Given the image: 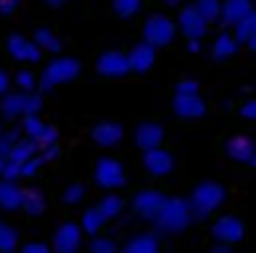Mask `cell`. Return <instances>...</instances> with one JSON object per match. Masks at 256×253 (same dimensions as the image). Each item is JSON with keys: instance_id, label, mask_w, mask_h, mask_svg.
Segmentation results:
<instances>
[{"instance_id": "obj_13", "label": "cell", "mask_w": 256, "mask_h": 253, "mask_svg": "<svg viewBox=\"0 0 256 253\" xmlns=\"http://www.w3.org/2000/svg\"><path fill=\"white\" fill-rule=\"evenodd\" d=\"M83 243V231L78 223H60L53 233V248L58 253H73Z\"/></svg>"}, {"instance_id": "obj_8", "label": "cell", "mask_w": 256, "mask_h": 253, "mask_svg": "<svg viewBox=\"0 0 256 253\" xmlns=\"http://www.w3.org/2000/svg\"><path fill=\"white\" fill-rule=\"evenodd\" d=\"M176 28L184 33L186 40H204L206 33H208V23L201 18V13H198L194 5H184V8L178 10Z\"/></svg>"}, {"instance_id": "obj_10", "label": "cell", "mask_w": 256, "mask_h": 253, "mask_svg": "<svg viewBox=\"0 0 256 253\" xmlns=\"http://www.w3.org/2000/svg\"><path fill=\"white\" fill-rule=\"evenodd\" d=\"M164 201H166V193H161L158 188H141L131 198V211L141 221H151L158 213V208L164 206Z\"/></svg>"}, {"instance_id": "obj_21", "label": "cell", "mask_w": 256, "mask_h": 253, "mask_svg": "<svg viewBox=\"0 0 256 253\" xmlns=\"http://www.w3.org/2000/svg\"><path fill=\"white\" fill-rule=\"evenodd\" d=\"M231 28H234V38L241 45H248V48L256 45V13H254V8L246 10Z\"/></svg>"}, {"instance_id": "obj_33", "label": "cell", "mask_w": 256, "mask_h": 253, "mask_svg": "<svg viewBox=\"0 0 256 253\" xmlns=\"http://www.w3.org/2000/svg\"><path fill=\"white\" fill-rule=\"evenodd\" d=\"M83 198H86V186L83 183H70V186H66V191H63V203H68V206H78V203H83Z\"/></svg>"}, {"instance_id": "obj_6", "label": "cell", "mask_w": 256, "mask_h": 253, "mask_svg": "<svg viewBox=\"0 0 256 253\" xmlns=\"http://www.w3.org/2000/svg\"><path fill=\"white\" fill-rule=\"evenodd\" d=\"M93 178H96V183H98L100 188H106V191H116V188H123V186H126V171H123V166H120L116 158H110V156H103V158L96 163Z\"/></svg>"}, {"instance_id": "obj_45", "label": "cell", "mask_w": 256, "mask_h": 253, "mask_svg": "<svg viewBox=\"0 0 256 253\" xmlns=\"http://www.w3.org/2000/svg\"><path fill=\"white\" fill-rule=\"evenodd\" d=\"M161 3H164V5H171V8H178L184 0H161Z\"/></svg>"}, {"instance_id": "obj_42", "label": "cell", "mask_w": 256, "mask_h": 253, "mask_svg": "<svg viewBox=\"0 0 256 253\" xmlns=\"http://www.w3.org/2000/svg\"><path fill=\"white\" fill-rule=\"evenodd\" d=\"M186 50L188 53H198L201 50V40H186Z\"/></svg>"}, {"instance_id": "obj_20", "label": "cell", "mask_w": 256, "mask_h": 253, "mask_svg": "<svg viewBox=\"0 0 256 253\" xmlns=\"http://www.w3.org/2000/svg\"><path fill=\"white\" fill-rule=\"evenodd\" d=\"M23 191L16 178H0V208L3 211H20Z\"/></svg>"}, {"instance_id": "obj_41", "label": "cell", "mask_w": 256, "mask_h": 253, "mask_svg": "<svg viewBox=\"0 0 256 253\" xmlns=\"http://www.w3.org/2000/svg\"><path fill=\"white\" fill-rule=\"evenodd\" d=\"M8 88H10V75H8L3 68H0V95L8 93Z\"/></svg>"}, {"instance_id": "obj_39", "label": "cell", "mask_w": 256, "mask_h": 253, "mask_svg": "<svg viewBox=\"0 0 256 253\" xmlns=\"http://www.w3.org/2000/svg\"><path fill=\"white\" fill-rule=\"evenodd\" d=\"M20 5V0H0V15H10Z\"/></svg>"}, {"instance_id": "obj_1", "label": "cell", "mask_w": 256, "mask_h": 253, "mask_svg": "<svg viewBox=\"0 0 256 253\" xmlns=\"http://www.w3.org/2000/svg\"><path fill=\"white\" fill-rule=\"evenodd\" d=\"M226 201V188L216 181H204L198 183L191 196L186 198V206H188V213H191V221H206L216 208H221Z\"/></svg>"}, {"instance_id": "obj_12", "label": "cell", "mask_w": 256, "mask_h": 253, "mask_svg": "<svg viewBox=\"0 0 256 253\" xmlns=\"http://www.w3.org/2000/svg\"><path fill=\"white\" fill-rule=\"evenodd\" d=\"M244 233H246L244 221L236 218V216H221V218H216L214 226H211L214 241H216V243H226V246H231V248H234L238 241H244Z\"/></svg>"}, {"instance_id": "obj_46", "label": "cell", "mask_w": 256, "mask_h": 253, "mask_svg": "<svg viewBox=\"0 0 256 253\" xmlns=\"http://www.w3.org/2000/svg\"><path fill=\"white\" fill-rule=\"evenodd\" d=\"M3 166H6V156H0V171H3Z\"/></svg>"}, {"instance_id": "obj_5", "label": "cell", "mask_w": 256, "mask_h": 253, "mask_svg": "<svg viewBox=\"0 0 256 253\" xmlns=\"http://www.w3.org/2000/svg\"><path fill=\"white\" fill-rule=\"evenodd\" d=\"M176 38V23L164 15V13H154L148 15V20L144 23V40L151 43L154 48H164Z\"/></svg>"}, {"instance_id": "obj_24", "label": "cell", "mask_w": 256, "mask_h": 253, "mask_svg": "<svg viewBox=\"0 0 256 253\" xmlns=\"http://www.w3.org/2000/svg\"><path fill=\"white\" fill-rule=\"evenodd\" d=\"M246 10H251V0H224L221 3V13H218V20L231 28Z\"/></svg>"}, {"instance_id": "obj_9", "label": "cell", "mask_w": 256, "mask_h": 253, "mask_svg": "<svg viewBox=\"0 0 256 253\" xmlns=\"http://www.w3.org/2000/svg\"><path fill=\"white\" fill-rule=\"evenodd\" d=\"M144 168L148 176L154 178H164V176H171L174 168H176V158L171 151H166L164 146H156V148H146L144 151Z\"/></svg>"}, {"instance_id": "obj_26", "label": "cell", "mask_w": 256, "mask_h": 253, "mask_svg": "<svg viewBox=\"0 0 256 253\" xmlns=\"http://www.w3.org/2000/svg\"><path fill=\"white\" fill-rule=\"evenodd\" d=\"M106 223H108V218L100 213L98 206H93V208H88V211L83 213V218H80L78 226H80L83 233H90V236H93V233H100V231L106 228Z\"/></svg>"}, {"instance_id": "obj_25", "label": "cell", "mask_w": 256, "mask_h": 253, "mask_svg": "<svg viewBox=\"0 0 256 253\" xmlns=\"http://www.w3.org/2000/svg\"><path fill=\"white\" fill-rule=\"evenodd\" d=\"M46 208H48V201H46V193L40 188H26L23 191L20 211H26L28 216H43Z\"/></svg>"}, {"instance_id": "obj_44", "label": "cell", "mask_w": 256, "mask_h": 253, "mask_svg": "<svg viewBox=\"0 0 256 253\" xmlns=\"http://www.w3.org/2000/svg\"><path fill=\"white\" fill-rule=\"evenodd\" d=\"M46 3L50 5V8H60V5H66L68 0H46Z\"/></svg>"}, {"instance_id": "obj_36", "label": "cell", "mask_w": 256, "mask_h": 253, "mask_svg": "<svg viewBox=\"0 0 256 253\" xmlns=\"http://www.w3.org/2000/svg\"><path fill=\"white\" fill-rule=\"evenodd\" d=\"M40 166H43V158H40V153L30 156L28 161H23V163H20V178H33V176L40 171Z\"/></svg>"}, {"instance_id": "obj_31", "label": "cell", "mask_w": 256, "mask_h": 253, "mask_svg": "<svg viewBox=\"0 0 256 253\" xmlns=\"http://www.w3.org/2000/svg\"><path fill=\"white\" fill-rule=\"evenodd\" d=\"M20 136H23L20 128H8L6 123H0V156H6V153L10 151V146H13Z\"/></svg>"}, {"instance_id": "obj_11", "label": "cell", "mask_w": 256, "mask_h": 253, "mask_svg": "<svg viewBox=\"0 0 256 253\" xmlns=\"http://www.w3.org/2000/svg\"><path fill=\"white\" fill-rule=\"evenodd\" d=\"M8 53L16 63H23V65H38L43 60V50L20 33H13L8 38Z\"/></svg>"}, {"instance_id": "obj_18", "label": "cell", "mask_w": 256, "mask_h": 253, "mask_svg": "<svg viewBox=\"0 0 256 253\" xmlns=\"http://www.w3.org/2000/svg\"><path fill=\"white\" fill-rule=\"evenodd\" d=\"M134 141L138 148H156L164 143V125H158L156 120H144L136 125V131H134Z\"/></svg>"}, {"instance_id": "obj_30", "label": "cell", "mask_w": 256, "mask_h": 253, "mask_svg": "<svg viewBox=\"0 0 256 253\" xmlns=\"http://www.w3.org/2000/svg\"><path fill=\"white\" fill-rule=\"evenodd\" d=\"M194 8L201 13V18L211 25L218 20V13H221V0H196Z\"/></svg>"}, {"instance_id": "obj_3", "label": "cell", "mask_w": 256, "mask_h": 253, "mask_svg": "<svg viewBox=\"0 0 256 253\" xmlns=\"http://www.w3.org/2000/svg\"><path fill=\"white\" fill-rule=\"evenodd\" d=\"M43 108V98L36 90H18V93H3L0 95V113L6 120H20L30 113H38Z\"/></svg>"}, {"instance_id": "obj_27", "label": "cell", "mask_w": 256, "mask_h": 253, "mask_svg": "<svg viewBox=\"0 0 256 253\" xmlns=\"http://www.w3.org/2000/svg\"><path fill=\"white\" fill-rule=\"evenodd\" d=\"M30 40H33L43 53H58V50H60V40H58V35H56L50 28H38Z\"/></svg>"}, {"instance_id": "obj_29", "label": "cell", "mask_w": 256, "mask_h": 253, "mask_svg": "<svg viewBox=\"0 0 256 253\" xmlns=\"http://www.w3.org/2000/svg\"><path fill=\"white\" fill-rule=\"evenodd\" d=\"M18 248V231L6 223V221H0V253H10Z\"/></svg>"}, {"instance_id": "obj_22", "label": "cell", "mask_w": 256, "mask_h": 253, "mask_svg": "<svg viewBox=\"0 0 256 253\" xmlns=\"http://www.w3.org/2000/svg\"><path fill=\"white\" fill-rule=\"evenodd\" d=\"M158 248H161V238H158V233H151V231L134 233L123 246V251H128V253H154Z\"/></svg>"}, {"instance_id": "obj_28", "label": "cell", "mask_w": 256, "mask_h": 253, "mask_svg": "<svg viewBox=\"0 0 256 253\" xmlns=\"http://www.w3.org/2000/svg\"><path fill=\"white\" fill-rule=\"evenodd\" d=\"M98 208H100V213L108 218V221H113V218H118L120 213H123V208H126V201L113 191V193H108V196H103L100 198V203H98Z\"/></svg>"}, {"instance_id": "obj_17", "label": "cell", "mask_w": 256, "mask_h": 253, "mask_svg": "<svg viewBox=\"0 0 256 253\" xmlns=\"http://www.w3.org/2000/svg\"><path fill=\"white\" fill-rule=\"evenodd\" d=\"M126 58H128V68H131L134 73H148L156 63V48L144 40V43H138V45H134L131 50H128Z\"/></svg>"}, {"instance_id": "obj_38", "label": "cell", "mask_w": 256, "mask_h": 253, "mask_svg": "<svg viewBox=\"0 0 256 253\" xmlns=\"http://www.w3.org/2000/svg\"><path fill=\"white\" fill-rule=\"evenodd\" d=\"M176 93H198V80H196V78H184V80H178Z\"/></svg>"}, {"instance_id": "obj_14", "label": "cell", "mask_w": 256, "mask_h": 253, "mask_svg": "<svg viewBox=\"0 0 256 253\" xmlns=\"http://www.w3.org/2000/svg\"><path fill=\"white\" fill-rule=\"evenodd\" d=\"M96 68H98V73L103 78H123V75L131 73V68H128V58L120 50H106L98 58Z\"/></svg>"}, {"instance_id": "obj_15", "label": "cell", "mask_w": 256, "mask_h": 253, "mask_svg": "<svg viewBox=\"0 0 256 253\" xmlns=\"http://www.w3.org/2000/svg\"><path fill=\"white\" fill-rule=\"evenodd\" d=\"M174 113L184 120L201 118L206 113V103L198 93H176L174 95Z\"/></svg>"}, {"instance_id": "obj_37", "label": "cell", "mask_w": 256, "mask_h": 253, "mask_svg": "<svg viewBox=\"0 0 256 253\" xmlns=\"http://www.w3.org/2000/svg\"><path fill=\"white\" fill-rule=\"evenodd\" d=\"M238 115H241L244 120H256V100H254V98L244 100V105L238 108Z\"/></svg>"}, {"instance_id": "obj_19", "label": "cell", "mask_w": 256, "mask_h": 253, "mask_svg": "<svg viewBox=\"0 0 256 253\" xmlns=\"http://www.w3.org/2000/svg\"><path fill=\"white\" fill-rule=\"evenodd\" d=\"M90 138L100 148H116L123 141V128L118 123H113V120H103V123H98L96 128L90 131Z\"/></svg>"}, {"instance_id": "obj_16", "label": "cell", "mask_w": 256, "mask_h": 253, "mask_svg": "<svg viewBox=\"0 0 256 253\" xmlns=\"http://www.w3.org/2000/svg\"><path fill=\"white\" fill-rule=\"evenodd\" d=\"M226 156L241 166H254L256 163V146L248 136H231L226 141Z\"/></svg>"}, {"instance_id": "obj_43", "label": "cell", "mask_w": 256, "mask_h": 253, "mask_svg": "<svg viewBox=\"0 0 256 253\" xmlns=\"http://www.w3.org/2000/svg\"><path fill=\"white\" fill-rule=\"evenodd\" d=\"M231 251V246H226V243H214V253H228Z\"/></svg>"}, {"instance_id": "obj_4", "label": "cell", "mask_w": 256, "mask_h": 253, "mask_svg": "<svg viewBox=\"0 0 256 253\" xmlns=\"http://www.w3.org/2000/svg\"><path fill=\"white\" fill-rule=\"evenodd\" d=\"M80 75V63L76 60V58H53L46 68H43V73H40V78H38V88L43 90V93H48V90H56L58 85H63V83H70V80H76Z\"/></svg>"}, {"instance_id": "obj_23", "label": "cell", "mask_w": 256, "mask_h": 253, "mask_svg": "<svg viewBox=\"0 0 256 253\" xmlns=\"http://www.w3.org/2000/svg\"><path fill=\"white\" fill-rule=\"evenodd\" d=\"M238 48H241V43L234 38V33L224 30V33H218V35H216V40H214V45H211V55H214V60L224 63V60L234 58Z\"/></svg>"}, {"instance_id": "obj_7", "label": "cell", "mask_w": 256, "mask_h": 253, "mask_svg": "<svg viewBox=\"0 0 256 253\" xmlns=\"http://www.w3.org/2000/svg\"><path fill=\"white\" fill-rule=\"evenodd\" d=\"M20 120H23L20 131H23L28 138H33V141L38 143V151L58 143V131L53 128V125L43 123V120L38 118V113H30V115H26V118H20Z\"/></svg>"}, {"instance_id": "obj_32", "label": "cell", "mask_w": 256, "mask_h": 253, "mask_svg": "<svg viewBox=\"0 0 256 253\" xmlns=\"http://www.w3.org/2000/svg\"><path fill=\"white\" fill-rule=\"evenodd\" d=\"M141 10V0H113V13L118 18H131Z\"/></svg>"}, {"instance_id": "obj_2", "label": "cell", "mask_w": 256, "mask_h": 253, "mask_svg": "<svg viewBox=\"0 0 256 253\" xmlns=\"http://www.w3.org/2000/svg\"><path fill=\"white\" fill-rule=\"evenodd\" d=\"M151 221L156 223V228L161 233H168V236L184 233L194 223L191 213H188V206H186V198H168V196H166L164 206L158 208V213Z\"/></svg>"}, {"instance_id": "obj_35", "label": "cell", "mask_w": 256, "mask_h": 253, "mask_svg": "<svg viewBox=\"0 0 256 253\" xmlns=\"http://www.w3.org/2000/svg\"><path fill=\"white\" fill-rule=\"evenodd\" d=\"M16 85L20 90H36L38 88V78H36V73L30 68H23V70L16 73Z\"/></svg>"}, {"instance_id": "obj_34", "label": "cell", "mask_w": 256, "mask_h": 253, "mask_svg": "<svg viewBox=\"0 0 256 253\" xmlns=\"http://www.w3.org/2000/svg\"><path fill=\"white\" fill-rule=\"evenodd\" d=\"M88 248H90L93 253H113V251H116L118 246H116V241H113V238L93 233V241L88 243Z\"/></svg>"}, {"instance_id": "obj_40", "label": "cell", "mask_w": 256, "mask_h": 253, "mask_svg": "<svg viewBox=\"0 0 256 253\" xmlns=\"http://www.w3.org/2000/svg\"><path fill=\"white\" fill-rule=\"evenodd\" d=\"M23 251H26V253H48L50 246H46V243H26Z\"/></svg>"}]
</instances>
